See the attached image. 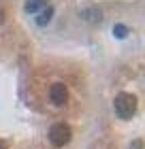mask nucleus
<instances>
[{"mask_svg":"<svg viewBox=\"0 0 145 149\" xmlns=\"http://www.w3.org/2000/svg\"><path fill=\"white\" fill-rule=\"evenodd\" d=\"M113 109H115V115L120 119H130L137 111V98L132 96V94H117L115 100H113Z\"/></svg>","mask_w":145,"mask_h":149,"instance_id":"nucleus-1","label":"nucleus"},{"mask_svg":"<svg viewBox=\"0 0 145 149\" xmlns=\"http://www.w3.org/2000/svg\"><path fill=\"white\" fill-rule=\"evenodd\" d=\"M49 143L51 145H56V147H64L68 141H71L73 136V132H71V126L64 124V121H58V124H53L49 128Z\"/></svg>","mask_w":145,"mask_h":149,"instance_id":"nucleus-2","label":"nucleus"},{"mask_svg":"<svg viewBox=\"0 0 145 149\" xmlns=\"http://www.w3.org/2000/svg\"><path fill=\"white\" fill-rule=\"evenodd\" d=\"M49 100L56 107H62V104H66L68 102V87L64 83H53L49 87Z\"/></svg>","mask_w":145,"mask_h":149,"instance_id":"nucleus-3","label":"nucleus"},{"mask_svg":"<svg viewBox=\"0 0 145 149\" xmlns=\"http://www.w3.org/2000/svg\"><path fill=\"white\" fill-rule=\"evenodd\" d=\"M34 17H36V24H39V26H47V24H49V19L53 17V6L47 4L45 9H43V11H39Z\"/></svg>","mask_w":145,"mask_h":149,"instance_id":"nucleus-4","label":"nucleus"},{"mask_svg":"<svg viewBox=\"0 0 145 149\" xmlns=\"http://www.w3.org/2000/svg\"><path fill=\"white\" fill-rule=\"evenodd\" d=\"M47 6V0H26V11L32 13V15H36L39 11H43Z\"/></svg>","mask_w":145,"mask_h":149,"instance_id":"nucleus-5","label":"nucleus"},{"mask_svg":"<svg viewBox=\"0 0 145 149\" xmlns=\"http://www.w3.org/2000/svg\"><path fill=\"white\" fill-rule=\"evenodd\" d=\"M81 17L88 19V22H100V13L98 11H83V13H81Z\"/></svg>","mask_w":145,"mask_h":149,"instance_id":"nucleus-6","label":"nucleus"},{"mask_svg":"<svg viewBox=\"0 0 145 149\" xmlns=\"http://www.w3.org/2000/svg\"><path fill=\"white\" fill-rule=\"evenodd\" d=\"M128 34V28H126V26H122V24H117L115 26V28H113V36L115 38H124V36H126Z\"/></svg>","mask_w":145,"mask_h":149,"instance_id":"nucleus-7","label":"nucleus"},{"mask_svg":"<svg viewBox=\"0 0 145 149\" xmlns=\"http://www.w3.org/2000/svg\"><path fill=\"white\" fill-rule=\"evenodd\" d=\"M130 149H143V141H132Z\"/></svg>","mask_w":145,"mask_h":149,"instance_id":"nucleus-8","label":"nucleus"},{"mask_svg":"<svg viewBox=\"0 0 145 149\" xmlns=\"http://www.w3.org/2000/svg\"><path fill=\"white\" fill-rule=\"evenodd\" d=\"M2 22H4V13L0 11V24H2Z\"/></svg>","mask_w":145,"mask_h":149,"instance_id":"nucleus-9","label":"nucleus"},{"mask_svg":"<svg viewBox=\"0 0 145 149\" xmlns=\"http://www.w3.org/2000/svg\"><path fill=\"white\" fill-rule=\"evenodd\" d=\"M0 149H6V145L2 143V141H0Z\"/></svg>","mask_w":145,"mask_h":149,"instance_id":"nucleus-10","label":"nucleus"}]
</instances>
